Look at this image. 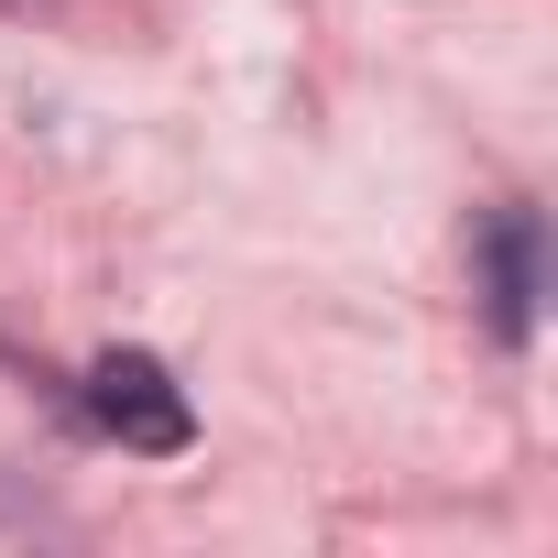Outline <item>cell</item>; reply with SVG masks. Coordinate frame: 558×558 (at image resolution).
I'll list each match as a JSON object with an SVG mask.
<instances>
[{
    "mask_svg": "<svg viewBox=\"0 0 558 558\" xmlns=\"http://www.w3.org/2000/svg\"><path fill=\"white\" fill-rule=\"evenodd\" d=\"M88 416H99V438L154 449V460H175L197 438V416H186V395H175V373L154 351H99L88 362Z\"/></svg>",
    "mask_w": 558,
    "mask_h": 558,
    "instance_id": "cell-1",
    "label": "cell"
},
{
    "mask_svg": "<svg viewBox=\"0 0 558 558\" xmlns=\"http://www.w3.org/2000/svg\"><path fill=\"white\" fill-rule=\"evenodd\" d=\"M471 296H482V318H493L504 351L536 340V296H547V230H536V208H493L471 230Z\"/></svg>",
    "mask_w": 558,
    "mask_h": 558,
    "instance_id": "cell-2",
    "label": "cell"
},
{
    "mask_svg": "<svg viewBox=\"0 0 558 558\" xmlns=\"http://www.w3.org/2000/svg\"><path fill=\"white\" fill-rule=\"evenodd\" d=\"M0 12H34V0H0Z\"/></svg>",
    "mask_w": 558,
    "mask_h": 558,
    "instance_id": "cell-3",
    "label": "cell"
}]
</instances>
